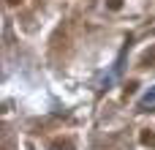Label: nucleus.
<instances>
[{"label":"nucleus","mask_w":155,"mask_h":150,"mask_svg":"<svg viewBox=\"0 0 155 150\" xmlns=\"http://www.w3.org/2000/svg\"><path fill=\"white\" fill-rule=\"evenodd\" d=\"M136 107H139V112H153V109H155V87H150V90L139 98Z\"/></svg>","instance_id":"obj_1"},{"label":"nucleus","mask_w":155,"mask_h":150,"mask_svg":"<svg viewBox=\"0 0 155 150\" xmlns=\"http://www.w3.org/2000/svg\"><path fill=\"white\" fill-rule=\"evenodd\" d=\"M52 150H71V148H63V145H54Z\"/></svg>","instance_id":"obj_2"}]
</instances>
